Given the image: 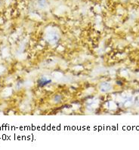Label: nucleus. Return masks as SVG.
<instances>
[{
    "instance_id": "nucleus-3",
    "label": "nucleus",
    "mask_w": 139,
    "mask_h": 150,
    "mask_svg": "<svg viewBox=\"0 0 139 150\" xmlns=\"http://www.w3.org/2000/svg\"><path fill=\"white\" fill-rule=\"evenodd\" d=\"M2 3H3V0H0V7L2 6Z\"/></svg>"
},
{
    "instance_id": "nucleus-2",
    "label": "nucleus",
    "mask_w": 139,
    "mask_h": 150,
    "mask_svg": "<svg viewBox=\"0 0 139 150\" xmlns=\"http://www.w3.org/2000/svg\"><path fill=\"white\" fill-rule=\"evenodd\" d=\"M38 3L41 7H45L46 5V0H38Z\"/></svg>"
},
{
    "instance_id": "nucleus-1",
    "label": "nucleus",
    "mask_w": 139,
    "mask_h": 150,
    "mask_svg": "<svg viewBox=\"0 0 139 150\" xmlns=\"http://www.w3.org/2000/svg\"><path fill=\"white\" fill-rule=\"evenodd\" d=\"M50 80H48V81H46V79H40L39 80V85H40V86H43V85H46V84L49 83L50 82Z\"/></svg>"
}]
</instances>
